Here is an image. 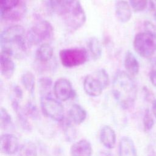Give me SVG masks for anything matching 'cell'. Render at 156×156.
<instances>
[{"label": "cell", "instance_id": "obj_1", "mask_svg": "<svg viewBox=\"0 0 156 156\" xmlns=\"http://www.w3.org/2000/svg\"><path fill=\"white\" fill-rule=\"evenodd\" d=\"M52 11L61 18L71 30H77L86 22L87 17L79 0H49Z\"/></svg>", "mask_w": 156, "mask_h": 156}, {"label": "cell", "instance_id": "obj_2", "mask_svg": "<svg viewBox=\"0 0 156 156\" xmlns=\"http://www.w3.org/2000/svg\"><path fill=\"white\" fill-rule=\"evenodd\" d=\"M0 45L1 52L13 58H23L29 46L23 26L14 25L4 30L0 35Z\"/></svg>", "mask_w": 156, "mask_h": 156}, {"label": "cell", "instance_id": "obj_3", "mask_svg": "<svg viewBox=\"0 0 156 156\" xmlns=\"http://www.w3.org/2000/svg\"><path fill=\"white\" fill-rule=\"evenodd\" d=\"M112 93L122 108H132L137 96V88L132 77L125 71H117L113 80Z\"/></svg>", "mask_w": 156, "mask_h": 156}, {"label": "cell", "instance_id": "obj_4", "mask_svg": "<svg viewBox=\"0 0 156 156\" xmlns=\"http://www.w3.org/2000/svg\"><path fill=\"white\" fill-rule=\"evenodd\" d=\"M144 26L145 30L135 36L133 45L141 57L151 58L156 52V28L150 22H145Z\"/></svg>", "mask_w": 156, "mask_h": 156}, {"label": "cell", "instance_id": "obj_5", "mask_svg": "<svg viewBox=\"0 0 156 156\" xmlns=\"http://www.w3.org/2000/svg\"><path fill=\"white\" fill-rule=\"evenodd\" d=\"M110 83L108 73L104 69H99L85 76L83 80V89L87 94L97 97L101 94L104 89Z\"/></svg>", "mask_w": 156, "mask_h": 156}, {"label": "cell", "instance_id": "obj_6", "mask_svg": "<svg viewBox=\"0 0 156 156\" xmlns=\"http://www.w3.org/2000/svg\"><path fill=\"white\" fill-rule=\"evenodd\" d=\"M54 34L52 24L46 20H40L26 32V38L29 46L37 45L51 39Z\"/></svg>", "mask_w": 156, "mask_h": 156}, {"label": "cell", "instance_id": "obj_7", "mask_svg": "<svg viewBox=\"0 0 156 156\" xmlns=\"http://www.w3.org/2000/svg\"><path fill=\"white\" fill-rule=\"evenodd\" d=\"M87 51L83 48L62 49L59 58L62 65L66 68H74L84 64L88 60Z\"/></svg>", "mask_w": 156, "mask_h": 156}, {"label": "cell", "instance_id": "obj_8", "mask_svg": "<svg viewBox=\"0 0 156 156\" xmlns=\"http://www.w3.org/2000/svg\"><path fill=\"white\" fill-rule=\"evenodd\" d=\"M40 105L43 113L52 119L60 122L65 118L63 107L58 100L51 96L42 97Z\"/></svg>", "mask_w": 156, "mask_h": 156}, {"label": "cell", "instance_id": "obj_9", "mask_svg": "<svg viewBox=\"0 0 156 156\" xmlns=\"http://www.w3.org/2000/svg\"><path fill=\"white\" fill-rule=\"evenodd\" d=\"M54 94L56 99L65 102L73 98L75 92L70 81L66 78L57 79L54 85Z\"/></svg>", "mask_w": 156, "mask_h": 156}, {"label": "cell", "instance_id": "obj_10", "mask_svg": "<svg viewBox=\"0 0 156 156\" xmlns=\"http://www.w3.org/2000/svg\"><path fill=\"white\" fill-rule=\"evenodd\" d=\"M17 137L12 133H4L1 136L0 148L2 153L5 155H13L20 149Z\"/></svg>", "mask_w": 156, "mask_h": 156}, {"label": "cell", "instance_id": "obj_11", "mask_svg": "<svg viewBox=\"0 0 156 156\" xmlns=\"http://www.w3.org/2000/svg\"><path fill=\"white\" fill-rule=\"evenodd\" d=\"M115 14L118 20L122 23H127L132 17V7L124 0H118L115 3Z\"/></svg>", "mask_w": 156, "mask_h": 156}, {"label": "cell", "instance_id": "obj_12", "mask_svg": "<svg viewBox=\"0 0 156 156\" xmlns=\"http://www.w3.org/2000/svg\"><path fill=\"white\" fill-rule=\"evenodd\" d=\"M93 149L91 143L85 139L74 143L70 148L71 156H91Z\"/></svg>", "mask_w": 156, "mask_h": 156}, {"label": "cell", "instance_id": "obj_13", "mask_svg": "<svg viewBox=\"0 0 156 156\" xmlns=\"http://www.w3.org/2000/svg\"><path fill=\"white\" fill-rule=\"evenodd\" d=\"M99 138L101 143L108 149H112L115 146L116 133L115 130L109 126H104L101 128Z\"/></svg>", "mask_w": 156, "mask_h": 156}, {"label": "cell", "instance_id": "obj_14", "mask_svg": "<svg viewBox=\"0 0 156 156\" xmlns=\"http://www.w3.org/2000/svg\"><path fill=\"white\" fill-rule=\"evenodd\" d=\"M12 58L10 55L1 52V73L4 78L7 79L12 77L15 69V65Z\"/></svg>", "mask_w": 156, "mask_h": 156}, {"label": "cell", "instance_id": "obj_15", "mask_svg": "<svg viewBox=\"0 0 156 156\" xmlns=\"http://www.w3.org/2000/svg\"><path fill=\"white\" fill-rule=\"evenodd\" d=\"M119 156H138L133 140L129 136L121 138L118 146Z\"/></svg>", "mask_w": 156, "mask_h": 156}, {"label": "cell", "instance_id": "obj_16", "mask_svg": "<svg viewBox=\"0 0 156 156\" xmlns=\"http://www.w3.org/2000/svg\"><path fill=\"white\" fill-rule=\"evenodd\" d=\"M124 65L126 73L130 76H136L140 70L139 63L132 52L128 51L124 57Z\"/></svg>", "mask_w": 156, "mask_h": 156}, {"label": "cell", "instance_id": "obj_17", "mask_svg": "<svg viewBox=\"0 0 156 156\" xmlns=\"http://www.w3.org/2000/svg\"><path fill=\"white\" fill-rule=\"evenodd\" d=\"M12 106L17 115L18 121L21 127L25 130L30 131L32 127L28 121L29 117L26 115L24 108H21L19 104V101L16 100H12Z\"/></svg>", "mask_w": 156, "mask_h": 156}, {"label": "cell", "instance_id": "obj_18", "mask_svg": "<svg viewBox=\"0 0 156 156\" xmlns=\"http://www.w3.org/2000/svg\"><path fill=\"white\" fill-rule=\"evenodd\" d=\"M52 47L48 43H43L38 48L35 52V58L41 63H47L52 58Z\"/></svg>", "mask_w": 156, "mask_h": 156}, {"label": "cell", "instance_id": "obj_19", "mask_svg": "<svg viewBox=\"0 0 156 156\" xmlns=\"http://www.w3.org/2000/svg\"><path fill=\"white\" fill-rule=\"evenodd\" d=\"M27 7L23 2L18 7L1 16L2 19L8 21H18L24 18L26 13Z\"/></svg>", "mask_w": 156, "mask_h": 156}, {"label": "cell", "instance_id": "obj_20", "mask_svg": "<svg viewBox=\"0 0 156 156\" xmlns=\"http://www.w3.org/2000/svg\"><path fill=\"white\" fill-rule=\"evenodd\" d=\"M69 119L76 124L82 123L87 118V112L80 105L73 104L69 110Z\"/></svg>", "mask_w": 156, "mask_h": 156}, {"label": "cell", "instance_id": "obj_21", "mask_svg": "<svg viewBox=\"0 0 156 156\" xmlns=\"http://www.w3.org/2000/svg\"><path fill=\"white\" fill-rule=\"evenodd\" d=\"M88 50L94 60H96L101 58L102 49V46L99 40L95 37L90 38L87 42Z\"/></svg>", "mask_w": 156, "mask_h": 156}, {"label": "cell", "instance_id": "obj_22", "mask_svg": "<svg viewBox=\"0 0 156 156\" xmlns=\"http://www.w3.org/2000/svg\"><path fill=\"white\" fill-rule=\"evenodd\" d=\"M21 83L24 88L31 94H33L35 90V78L30 71H26L21 76Z\"/></svg>", "mask_w": 156, "mask_h": 156}, {"label": "cell", "instance_id": "obj_23", "mask_svg": "<svg viewBox=\"0 0 156 156\" xmlns=\"http://www.w3.org/2000/svg\"><path fill=\"white\" fill-rule=\"evenodd\" d=\"M71 121L69 119L64 118L63 120L60 122V126L62 128V130L64 131V134L66 139L68 141H71L74 140L76 138V131L74 126L72 125Z\"/></svg>", "mask_w": 156, "mask_h": 156}, {"label": "cell", "instance_id": "obj_24", "mask_svg": "<svg viewBox=\"0 0 156 156\" xmlns=\"http://www.w3.org/2000/svg\"><path fill=\"white\" fill-rule=\"evenodd\" d=\"M52 80L49 77H43L38 80V88L41 98L51 96Z\"/></svg>", "mask_w": 156, "mask_h": 156}, {"label": "cell", "instance_id": "obj_25", "mask_svg": "<svg viewBox=\"0 0 156 156\" xmlns=\"http://www.w3.org/2000/svg\"><path fill=\"white\" fill-rule=\"evenodd\" d=\"M18 151L19 156H37V147L34 143L30 141L23 144Z\"/></svg>", "mask_w": 156, "mask_h": 156}, {"label": "cell", "instance_id": "obj_26", "mask_svg": "<svg viewBox=\"0 0 156 156\" xmlns=\"http://www.w3.org/2000/svg\"><path fill=\"white\" fill-rule=\"evenodd\" d=\"M22 2L21 0H0L1 16L16 8Z\"/></svg>", "mask_w": 156, "mask_h": 156}, {"label": "cell", "instance_id": "obj_27", "mask_svg": "<svg viewBox=\"0 0 156 156\" xmlns=\"http://www.w3.org/2000/svg\"><path fill=\"white\" fill-rule=\"evenodd\" d=\"M0 125L3 129H8L12 126V120L11 116L7 110L3 107L0 110Z\"/></svg>", "mask_w": 156, "mask_h": 156}, {"label": "cell", "instance_id": "obj_28", "mask_svg": "<svg viewBox=\"0 0 156 156\" xmlns=\"http://www.w3.org/2000/svg\"><path fill=\"white\" fill-rule=\"evenodd\" d=\"M26 115L32 119H38L40 117L39 112L37 107L32 102L29 101L25 105L24 108Z\"/></svg>", "mask_w": 156, "mask_h": 156}, {"label": "cell", "instance_id": "obj_29", "mask_svg": "<svg viewBox=\"0 0 156 156\" xmlns=\"http://www.w3.org/2000/svg\"><path fill=\"white\" fill-rule=\"evenodd\" d=\"M149 109H146L143 119L144 129L146 132L150 131L154 125V119Z\"/></svg>", "mask_w": 156, "mask_h": 156}, {"label": "cell", "instance_id": "obj_30", "mask_svg": "<svg viewBox=\"0 0 156 156\" xmlns=\"http://www.w3.org/2000/svg\"><path fill=\"white\" fill-rule=\"evenodd\" d=\"M129 4L133 11L136 12H142L147 6L148 0H129Z\"/></svg>", "mask_w": 156, "mask_h": 156}, {"label": "cell", "instance_id": "obj_31", "mask_svg": "<svg viewBox=\"0 0 156 156\" xmlns=\"http://www.w3.org/2000/svg\"><path fill=\"white\" fill-rule=\"evenodd\" d=\"M149 76L151 83L154 86H156V57L151 58Z\"/></svg>", "mask_w": 156, "mask_h": 156}, {"label": "cell", "instance_id": "obj_32", "mask_svg": "<svg viewBox=\"0 0 156 156\" xmlns=\"http://www.w3.org/2000/svg\"><path fill=\"white\" fill-rule=\"evenodd\" d=\"M13 97L12 99L19 101L23 98V91L21 89V88L18 85H16L13 87Z\"/></svg>", "mask_w": 156, "mask_h": 156}, {"label": "cell", "instance_id": "obj_33", "mask_svg": "<svg viewBox=\"0 0 156 156\" xmlns=\"http://www.w3.org/2000/svg\"><path fill=\"white\" fill-rule=\"evenodd\" d=\"M152 112L154 116L156 118V99L153 100L152 103Z\"/></svg>", "mask_w": 156, "mask_h": 156}, {"label": "cell", "instance_id": "obj_34", "mask_svg": "<svg viewBox=\"0 0 156 156\" xmlns=\"http://www.w3.org/2000/svg\"><path fill=\"white\" fill-rule=\"evenodd\" d=\"M99 156H113L111 153L107 151H101L99 154Z\"/></svg>", "mask_w": 156, "mask_h": 156}, {"label": "cell", "instance_id": "obj_35", "mask_svg": "<svg viewBox=\"0 0 156 156\" xmlns=\"http://www.w3.org/2000/svg\"><path fill=\"white\" fill-rule=\"evenodd\" d=\"M149 156H151V155H149Z\"/></svg>", "mask_w": 156, "mask_h": 156}]
</instances>
